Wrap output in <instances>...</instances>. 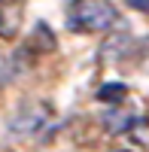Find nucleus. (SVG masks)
Here are the masks:
<instances>
[{"instance_id": "obj_1", "label": "nucleus", "mask_w": 149, "mask_h": 152, "mask_svg": "<svg viewBox=\"0 0 149 152\" xmlns=\"http://www.w3.org/2000/svg\"><path fill=\"white\" fill-rule=\"evenodd\" d=\"M119 21V12L110 0H73L67 9V28L76 34H101Z\"/></svg>"}, {"instance_id": "obj_2", "label": "nucleus", "mask_w": 149, "mask_h": 152, "mask_svg": "<svg viewBox=\"0 0 149 152\" xmlns=\"http://www.w3.org/2000/svg\"><path fill=\"white\" fill-rule=\"evenodd\" d=\"M24 6L21 3H0V40H15L21 31Z\"/></svg>"}, {"instance_id": "obj_3", "label": "nucleus", "mask_w": 149, "mask_h": 152, "mask_svg": "<svg viewBox=\"0 0 149 152\" xmlns=\"http://www.w3.org/2000/svg\"><path fill=\"white\" fill-rule=\"evenodd\" d=\"M55 46H58V43H55V34L40 21V24L34 28V34H31V49H34V52H52Z\"/></svg>"}, {"instance_id": "obj_4", "label": "nucleus", "mask_w": 149, "mask_h": 152, "mask_svg": "<svg viewBox=\"0 0 149 152\" xmlns=\"http://www.w3.org/2000/svg\"><path fill=\"white\" fill-rule=\"evenodd\" d=\"M125 97H128V85L122 82H110L97 88V100H104V104H122Z\"/></svg>"}, {"instance_id": "obj_5", "label": "nucleus", "mask_w": 149, "mask_h": 152, "mask_svg": "<svg viewBox=\"0 0 149 152\" xmlns=\"http://www.w3.org/2000/svg\"><path fill=\"white\" fill-rule=\"evenodd\" d=\"M128 134H131V140H137V143H149V119H131Z\"/></svg>"}, {"instance_id": "obj_6", "label": "nucleus", "mask_w": 149, "mask_h": 152, "mask_svg": "<svg viewBox=\"0 0 149 152\" xmlns=\"http://www.w3.org/2000/svg\"><path fill=\"white\" fill-rule=\"evenodd\" d=\"M131 113H110V116H107V131H128V125H131Z\"/></svg>"}, {"instance_id": "obj_7", "label": "nucleus", "mask_w": 149, "mask_h": 152, "mask_svg": "<svg viewBox=\"0 0 149 152\" xmlns=\"http://www.w3.org/2000/svg\"><path fill=\"white\" fill-rule=\"evenodd\" d=\"M128 6H131V9H137V12H146V15H149V0H128Z\"/></svg>"}, {"instance_id": "obj_8", "label": "nucleus", "mask_w": 149, "mask_h": 152, "mask_svg": "<svg viewBox=\"0 0 149 152\" xmlns=\"http://www.w3.org/2000/svg\"><path fill=\"white\" fill-rule=\"evenodd\" d=\"M119 152H128V149H119Z\"/></svg>"}, {"instance_id": "obj_9", "label": "nucleus", "mask_w": 149, "mask_h": 152, "mask_svg": "<svg viewBox=\"0 0 149 152\" xmlns=\"http://www.w3.org/2000/svg\"><path fill=\"white\" fill-rule=\"evenodd\" d=\"M0 3H6V0H0Z\"/></svg>"}]
</instances>
